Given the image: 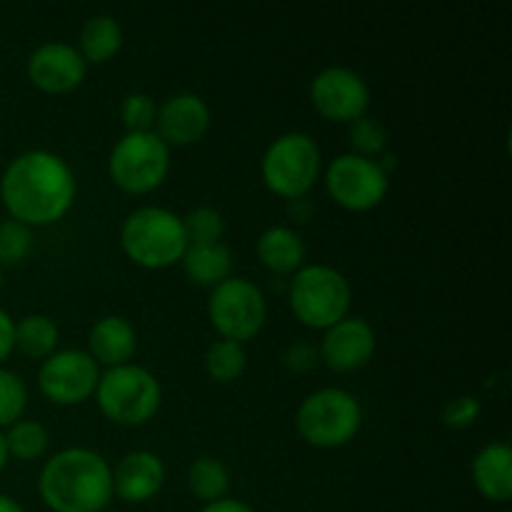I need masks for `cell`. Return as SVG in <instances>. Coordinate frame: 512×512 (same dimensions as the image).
<instances>
[{"instance_id": "obj_1", "label": "cell", "mask_w": 512, "mask_h": 512, "mask_svg": "<svg viewBox=\"0 0 512 512\" xmlns=\"http://www.w3.org/2000/svg\"><path fill=\"white\" fill-rule=\"evenodd\" d=\"M0 198L10 218L25 225H48L63 218L75 200L73 168L50 150H25L0 178Z\"/></svg>"}, {"instance_id": "obj_2", "label": "cell", "mask_w": 512, "mask_h": 512, "mask_svg": "<svg viewBox=\"0 0 512 512\" xmlns=\"http://www.w3.org/2000/svg\"><path fill=\"white\" fill-rule=\"evenodd\" d=\"M43 503L53 512H100L113 498V468L95 450H58L38 478Z\"/></svg>"}, {"instance_id": "obj_3", "label": "cell", "mask_w": 512, "mask_h": 512, "mask_svg": "<svg viewBox=\"0 0 512 512\" xmlns=\"http://www.w3.org/2000/svg\"><path fill=\"white\" fill-rule=\"evenodd\" d=\"M120 243L128 258L143 268H168L178 263L188 248L183 218L160 205L135 208L123 220Z\"/></svg>"}, {"instance_id": "obj_4", "label": "cell", "mask_w": 512, "mask_h": 512, "mask_svg": "<svg viewBox=\"0 0 512 512\" xmlns=\"http://www.w3.org/2000/svg\"><path fill=\"white\" fill-rule=\"evenodd\" d=\"M100 410L120 425H143L158 413L163 390L148 368L135 363L105 368L95 388Z\"/></svg>"}, {"instance_id": "obj_5", "label": "cell", "mask_w": 512, "mask_h": 512, "mask_svg": "<svg viewBox=\"0 0 512 512\" xmlns=\"http://www.w3.org/2000/svg\"><path fill=\"white\" fill-rule=\"evenodd\" d=\"M350 290L348 278L333 265L313 263L295 270L290 280V308L308 328L328 330L348 315Z\"/></svg>"}, {"instance_id": "obj_6", "label": "cell", "mask_w": 512, "mask_h": 512, "mask_svg": "<svg viewBox=\"0 0 512 512\" xmlns=\"http://www.w3.org/2000/svg\"><path fill=\"white\" fill-rule=\"evenodd\" d=\"M300 435L315 448H340L363 425V408L353 393L343 388H320L300 403L295 415Z\"/></svg>"}, {"instance_id": "obj_7", "label": "cell", "mask_w": 512, "mask_h": 512, "mask_svg": "<svg viewBox=\"0 0 512 512\" xmlns=\"http://www.w3.org/2000/svg\"><path fill=\"white\" fill-rule=\"evenodd\" d=\"M320 173V148L308 133H283L263 155V180L273 193L298 200Z\"/></svg>"}, {"instance_id": "obj_8", "label": "cell", "mask_w": 512, "mask_h": 512, "mask_svg": "<svg viewBox=\"0 0 512 512\" xmlns=\"http://www.w3.org/2000/svg\"><path fill=\"white\" fill-rule=\"evenodd\" d=\"M170 168V145L155 130L125 133L110 150L108 170L115 185L128 193L158 188Z\"/></svg>"}, {"instance_id": "obj_9", "label": "cell", "mask_w": 512, "mask_h": 512, "mask_svg": "<svg viewBox=\"0 0 512 512\" xmlns=\"http://www.w3.org/2000/svg\"><path fill=\"white\" fill-rule=\"evenodd\" d=\"M268 303L265 295L253 280L235 278L218 283L208 298V318L220 333V338L230 340H250L263 328Z\"/></svg>"}, {"instance_id": "obj_10", "label": "cell", "mask_w": 512, "mask_h": 512, "mask_svg": "<svg viewBox=\"0 0 512 512\" xmlns=\"http://www.w3.org/2000/svg\"><path fill=\"white\" fill-rule=\"evenodd\" d=\"M325 185L343 208L368 210L375 208L388 193V173L375 158L343 153L325 170Z\"/></svg>"}, {"instance_id": "obj_11", "label": "cell", "mask_w": 512, "mask_h": 512, "mask_svg": "<svg viewBox=\"0 0 512 512\" xmlns=\"http://www.w3.org/2000/svg\"><path fill=\"white\" fill-rule=\"evenodd\" d=\"M100 368L85 350H55L38 370V385L45 398L58 405H78L98 388Z\"/></svg>"}, {"instance_id": "obj_12", "label": "cell", "mask_w": 512, "mask_h": 512, "mask_svg": "<svg viewBox=\"0 0 512 512\" xmlns=\"http://www.w3.org/2000/svg\"><path fill=\"white\" fill-rule=\"evenodd\" d=\"M315 110L330 120H358L370 105V88L363 75L345 65H328L310 83Z\"/></svg>"}, {"instance_id": "obj_13", "label": "cell", "mask_w": 512, "mask_h": 512, "mask_svg": "<svg viewBox=\"0 0 512 512\" xmlns=\"http://www.w3.org/2000/svg\"><path fill=\"white\" fill-rule=\"evenodd\" d=\"M88 63L75 45L65 40H45L30 53L28 78L35 88L48 93H68L85 78Z\"/></svg>"}, {"instance_id": "obj_14", "label": "cell", "mask_w": 512, "mask_h": 512, "mask_svg": "<svg viewBox=\"0 0 512 512\" xmlns=\"http://www.w3.org/2000/svg\"><path fill=\"white\" fill-rule=\"evenodd\" d=\"M375 353V330L368 320L345 315L335 325H330L320 343V358L325 365L340 373L358 370L373 358Z\"/></svg>"}, {"instance_id": "obj_15", "label": "cell", "mask_w": 512, "mask_h": 512, "mask_svg": "<svg viewBox=\"0 0 512 512\" xmlns=\"http://www.w3.org/2000/svg\"><path fill=\"white\" fill-rule=\"evenodd\" d=\"M155 123V133L168 145H190L208 130L210 108L198 93H175L160 105Z\"/></svg>"}, {"instance_id": "obj_16", "label": "cell", "mask_w": 512, "mask_h": 512, "mask_svg": "<svg viewBox=\"0 0 512 512\" xmlns=\"http://www.w3.org/2000/svg\"><path fill=\"white\" fill-rule=\"evenodd\" d=\"M165 465L150 450H133L113 468V493L125 503H145L163 488Z\"/></svg>"}, {"instance_id": "obj_17", "label": "cell", "mask_w": 512, "mask_h": 512, "mask_svg": "<svg viewBox=\"0 0 512 512\" xmlns=\"http://www.w3.org/2000/svg\"><path fill=\"white\" fill-rule=\"evenodd\" d=\"M90 355L95 363H103L108 368L125 365L133 358L138 348V335H135L133 323L123 315H105L95 320V325L88 333Z\"/></svg>"}, {"instance_id": "obj_18", "label": "cell", "mask_w": 512, "mask_h": 512, "mask_svg": "<svg viewBox=\"0 0 512 512\" xmlns=\"http://www.w3.org/2000/svg\"><path fill=\"white\" fill-rule=\"evenodd\" d=\"M473 483L488 500L508 503L512 498V450L508 443H490L475 455Z\"/></svg>"}, {"instance_id": "obj_19", "label": "cell", "mask_w": 512, "mask_h": 512, "mask_svg": "<svg viewBox=\"0 0 512 512\" xmlns=\"http://www.w3.org/2000/svg\"><path fill=\"white\" fill-rule=\"evenodd\" d=\"M258 258L263 260L265 268L273 273H293V270L303 268L305 260V243L293 228L288 225H270L260 233L258 243Z\"/></svg>"}, {"instance_id": "obj_20", "label": "cell", "mask_w": 512, "mask_h": 512, "mask_svg": "<svg viewBox=\"0 0 512 512\" xmlns=\"http://www.w3.org/2000/svg\"><path fill=\"white\" fill-rule=\"evenodd\" d=\"M180 260H183L185 275L193 283L210 285V288L228 280L233 273V253L225 243L188 245Z\"/></svg>"}, {"instance_id": "obj_21", "label": "cell", "mask_w": 512, "mask_h": 512, "mask_svg": "<svg viewBox=\"0 0 512 512\" xmlns=\"http://www.w3.org/2000/svg\"><path fill=\"white\" fill-rule=\"evenodd\" d=\"M123 45V28L113 15H93L80 30V55L85 63H105Z\"/></svg>"}, {"instance_id": "obj_22", "label": "cell", "mask_w": 512, "mask_h": 512, "mask_svg": "<svg viewBox=\"0 0 512 512\" xmlns=\"http://www.w3.org/2000/svg\"><path fill=\"white\" fill-rule=\"evenodd\" d=\"M58 325L43 313L25 315L15 323V348L30 358H48L58 348Z\"/></svg>"}, {"instance_id": "obj_23", "label": "cell", "mask_w": 512, "mask_h": 512, "mask_svg": "<svg viewBox=\"0 0 512 512\" xmlns=\"http://www.w3.org/2000/svg\"><path fill=\"white\" fill-rule=\"evenodd\" d=\"M230 485V473L225 468V463L220 458H203L195 460L188 468V488L195 498L205 500V503H213V500L225 498Z\"/></svg>"}, {"instance_id": "obj_24", "label": "cell", "mask_w": 512, "mask_h": 512, "mask_svg": "<svg viewBox=\"0 0 512 512\" xmlns=\"http://www.w3.org/2000/svg\"><path fill=\"white\" fill-rule=\"evenodd\" d=\"M245 365H248V353H245L243 343H238V340L218 338L205 350V370L218 383L238 380L243 375Z\"/></svg>"}, {"instance_id": "obj_25", "label": "cell", "mask_w": 512, "mask_h": 512, "mask_svg": "<svg viewBox=\"0 0 512 512\" xmlns=\"http://www.w3.org/2000/svg\"><path fill=\"white\" fill-rule=\"evenodd\" d=\"M3 435L8 455H13L18 460L40 458L50 445L48 428L43 423H38V420H15L13 425H8V433Z\"/></svg>"}, {"instance_id": "obj_26", "label": "cell", "mask_w": 512, "mask_h": 512, "mask_svg": "<svg viewBox=\"0 0 512 512\" xmlns=\"http://www.w3.org/2000/svg\"><path fill=\"white\" fill-rule=\"evenodd\" d=\"M183 230L188 245H208V243H220L225 230V220L220 215V210L210 208V205H198V208L190 210L183 218Z\"/></svg>"}, {"instance_id": "obj_27", "label": "cell", "mask_w": 512, "mask_h": 512, "mask_svg": "<svg viewBox=\"0 0 512 512\" xmlns=\"http://www.w3.org/2000/svg\"><path fill=\"white\" fill-rule=\"evenodd\" d=\"M28 405V388L23 378L8 368H0V428H8L20 420Z\"/></svg>"}, {"instance_id": "obj_28", "label": "cell", "mask_w": 512, "mask_h": 512, "mask_svg": "<svg viewBox=\"0 0 512 512\" xmlns=\"http://www.w3.org/2000/svg\"><path fill=\"white\" fill-rule=\"evenodd\" d=\"M30 250H33L30 225L15 218L0 220V265L20 263V260L28 258Z\"/></svg>"}, {"instance_id": "obj_29", "label": "cell", "mask_w": 512, "mask_h": 512, "mask_svg": "<svg viewBox=\"0 0 512 512\" xmlns=\"http://www.w3.org/2000/svg\"><path fill=\"white\" fill-rule=\"evenodd\" d=\"M350 143H353L355 153L365 155V158H373V155L383 153L385 143H388V130L380 123L378 118H370V115H363V118L353 120L350 125Z\"/></svg>"}, {"instance_id": "obj_30", "label": "cell", "mask_w": 512, "mask_h": 512, "mask_svg": "<svg viewBox=\"0 0 512 512\" xmlns=\"http://www.w3.org/2000/svg\"><path fill=\"white\" fill-rule=\"evenodd\" d=\"M155 115H158V105L153 103L148 93L125 95L123 105H120V118H123L128 133H148V130H153Z\"/></svg>"}, {"instance_id": "obj_31", "label": "cell", "mask_w": 512, "mask_h": 512, "mask_svg": "<svg viewBox=\"0 0 512 512\" xmlns=\"http://www.w3.org/2000/svg\"><path fill=\"white\" fill-rule=\"evenodd\" d=\"M480 400L475 395H458L443 410V420L450 428H468L480 418Z\"/></svg>"}, {"instance_id": "obj_32", "label": "cell", "mask_w": 512, "mask_h": 512, "mask_svg": "<svg viewBox=\"0 0 512 512\" xmlns=\"http://www.w3.org/2000/svg\"><path fill=\"white\" fill-rule=\"evenodd\" d=\"M285 363L293 370H310L318 363V355H315V350L308 343H295L285 353Z\"/></svg>"}, {"instance_id": "obj_33", "label": "cell", "mask_w": 512, "mask_h": 512, "mask_svg": "<svg viewBox=\"0 0 512 512\" xmlns=\"http://www.w3.org/2000/svg\"><path fill=\"white\" fill-rule=\"evenodd\" d=\"M15 348V320L0 308V363L13 353Z\"/></svg>"}, {"instance_id": "obj_34", "label": "cell", "mask_w": 512, "mask_h": 512, "mask_svg": "<svg viewBox=\"0 0 512 512\" xmlns=\"http://www.w3.org/2000/svg\"><path fill=\"white\" fill-rule=\"evenodd\" d=\"M200 512H255L250 508L248 503H243V500L238 498H220V500H213V503H205V508Z\"/></svg>"}, {"instance_id": "obj_35", "label": "cell", "mask_w": 512, "mask_h": 512, "mask_svg": "<svg viewBox=\"0 0 512 512\" xmlns=\"http://www.w3.org/2000/svg\"><path fill=\"white\" fill-rule=\"evenodd\" d=\"M0 512H25V510L18 500H13L10 495L0 493Z\"/></svg>"}, {"instance_id": "obj_36", "label": "cell", "mask_w": 512, "mask_h": 512, "mask_svg": "<svg viewBox=\"0 0 512 512\" xmlns=\"http://www.w3.org/2000/svg\"><path fill=\"white\" fill-rule=\"evenodd\" d=\"M8 448H5V435L0 433V473H3V468H5V463H8Z\"/></svg>"}, {"instance_id": "obj_37", "label": "cell", "mask_w": 512, "mask_h": 512, "mask_svg": "<svg viewBox=\"0 0 512 512\" xmlns=\"http://www.w3.org/2000/svg\"><path fill=\"white\" fill-rule=\"evenodd\" d=\"M0 283H3V265H0Z\"/></svg>"}, {"instance_id": "obj_38", "label": "cell", "mask_w": 512, "mask_h": 512, "mask_svg": "<svg viewBox=\"0 0 512 512\" xmlns=\"http://www.w3.org/2000/svg\"><path fill=\"white\" fill-rule=\"evenodd\" d=\"M100 512H110V510H100Z\"/></svg>"}, {"instance_id": "obj_39", "label": "cell", "mask_w": 512, "mask_h": 512, "mask_svg": "<svg viewBox=\"0 0 512 512\" xmlns=\"http://www.w3.org/2000/svg\"><path fill=\"white\" fill-rule=\"evenodd\" d=\"M505 512H508V510H505Z\"/></svg>"}]
</instances>
